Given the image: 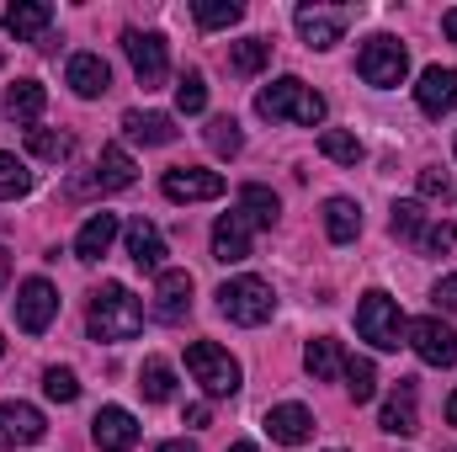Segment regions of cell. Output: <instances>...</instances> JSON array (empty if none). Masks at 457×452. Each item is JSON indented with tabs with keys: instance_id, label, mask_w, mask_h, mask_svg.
<instances>
[{
	"instance_id": "obj_1",
	"label": "cell",
	"mask_w": 457,
	"mask_h": 452,
	"mask_svg": "<svg viewBox=\"0 0 457 452\" xmlns=\"http://www.w3.org/2000/svg\"><path fill=\"white\" fill-rule=\"evenodd\" d=\"M255 113L266 122H303V128H320L325 122V96L314 86H303L298 75H282L271 86L255 91Z\"/></svg>"
},
{
	"instance_id": "obj_2",
	"label": "cell",
	"mask_w": 457,
	"mask_h": 452,
	"mask_svg": "<svg viewBox=\"0 0 457 452\" xmlns=\"http://www.w3.org/2000/svg\"><path fill=\"white\" fill-rule=\"evenodd\" d=\"M86 325L96 340H133L144 331V304L122 288V282H102L91 293V309H86Z\"/></svg>"
},
{
	"instance_id": "obj_3",
	"label": "cell",
	"mask_w": 457,
	"mask_h": 452,
	"mask_svg": "<svg viewBox=\"0 0 457 452\" xmlns=\"http://www.w3.org/2000/svg\"><path fill=\"white\" fill-rule=\"evenodd\" d=\"M356 336L372 340L378 351H399L404 336H410V320H404V309H399L383 288H372V293H361V304H356Z\"/></svg>"
},
{
	"instance_id": "obj_4",
	"label": "cell",
	"mask_w": 457,
	"mask_h": 452,
	"mask_svg": "<svg viewBox=\"0 0 457 452\" xmlns=\"http://www.w3.org/2000/svg\"><path fill=\"white\" fill-rule=\"evenodd\" d=\"M187 372L203 383L208 399H228V394H239V362L228 356L219 340H192V346H187Z\"/></svg>"
},
{
	"instance_id": "obj_5",
	"label": "cell",
	"mask_w": 457,
	"mask_h": 452,
	"mask_svg": "<svg viewBox=\"0 0 457 452\" xmlns=\"http://www.w3.org/2000/svg\"><path fill=\"white\" fill-rule=\"evenodd\" d=\"M356 75H361L367 86H378V91L404 86V75H410V54H404V43H399V38H388V32L367 38V43H361V54H356Z\"/></svg>"
},
{
	"instance_id": "obj_6",
	"label": "cell",
	"mask_w": 457,
	"mask_h": 452,
	"mask_svg": "<svg viewBox=\"0 0 457 452\" xmlns=\"http://www.w3.org/2000/svg\"><path fill=\"white\" fill-rule=\"evenodd\" d=\"M219 309L234 325H266L271 309H277V293L261 277H228L224 288H219Z\"/></svg>"
},
{
	"instance_id": "obj_7",
	"label": "cell",
	"mask_w": 457,
	"mask_h": 452,
	"mask_svg": "<svg viewBox=\"0 0 457 452\" xmlns=\"http://www.w3.org/2000/svg\"><path fill=\"white\" fill-rule=\"evenodd\" d=\"M122 54H128V64H133V75H138L144 91L165 86V75H170V54H165V38H160V32H138V27H128V32H122Z\"/></svg>"
},
{
	"instance_id": "obj_8",
	"label": "cell",
	"mask_w": 457,
	"mask_h": 452,
	"mask_svg": "<svg viewBox=\"0 0 457 452\" xmlns=\"http://www.w3.org/2000/svg\"><path fill=\"white\" fill-rule=\"evenodd\" d=\"M54 320H59V288H54L48 277H27V282L16 288V325H21L27 336H43Z\"/></svg>"
},
{
	"instance_id": "obj_9",
	"label": "cell",
	"mask_w": 457,
	"mask_h": 452,
	"mask_svg": "<svg viewBox=\"0 0 457 452\" xmlns=\"http://www.w3.org/2000/svg\"><path fill=\"white\" fill-rule=\"evenodd\" d=\"M160 192L170 203H213V197H224V176L203 171V165H170L160 176Z\"/></svg>"
},
{
	"instance_id": "obj_10",
	"label": "cell",
	"mask_w": 457,
	"mask_h": 452,
	"mask_svg": "<svg viewBox=\"0 0 457 452\" xmlns=\"http://www.w3.org/2000/svg\"><path fill=\"white\" fill-rule=\"evenodd\" d=\"M410 346H415V356L426 362V367H453L457 362V336L447 320H436V314H426V320H415L410 325Z\"/></svg>"
},
{
	"instance_id": "obj_11",
	"label": "cell",
	"mask_w": 457,
	"mask_h": 452,
	"mask_svg": "<svg viewBox=\"0 0 457 452\" xmlns=\"http://www.w3.org/2000/svg\"><path fill=\"white\" fill-rule=\"evenodd\" d=\"M293 21H298L303 43L325 54V48H336V43L345 38V21H351V16H345L341 5H298V11H293Z\"/></svg>"
},
{
	"instance_id": "obj_12",
	"label": "cell",
	"mask_w": 457,
	"mask_h": 452,
	"mask_svg": "<svg viewBox=\"0 0 457 452\" xmlns=\"http://www.w3.org/2000/svg\"><path fill=\"white\" fill-rule=\"evenodd\" d=\"M154 314H160L165 325H181V320L192 314V272L165 266V272L154 277Z\"/></svg>"
},
{
	"instance_id": "obj_13",
	"label": "cell",
	"mask_w": 457,
	"mask_h": 452,
	"mask_svg": "<svg viewBox=\"0 0 457 452\" xmlns=\"http://www.w3.org/2000/svg\"><path fill=\"white\" fill-rule=\"evenodd\" d=\"M43 437H48L43 410H32V405H21V399H5V405H0V448H32V442H43Z\"/></svg>"
},
{
	"instance_id": "obj_14",
	"label": "cell",
	"mask_w": 457,
	"mask_h": 452,
	"mask_svg": "<svg viewBox=\"0 0 457 452\" xmlns=\"http://www.w3.org/2000/svg\"><path fill=\"white\" fill-rule=\"evenodd\" d=\"M91 442L102 452H133L138 448V421H133L122 405H107V410H96V421H91Z\"/></svg>"
},
{
	"instance_id": "obj_15",
	"label": "cell",
	"mask_w": 457,
	"mask_h": 452,
	"mask_svg": "<svg viewBox=\"0 0 457 452\" xmlns=\"http://www.w3.org/2000/svg\"><path fill=\"white\" fill-rule=\"evenodd\" d=\"M266 437H271L277 448H303V442L314 437V415H309L303 405H271V410H266Z\"/></svg>"
},
{
	"instance_id": "obj_16",
	"label": "cell",
	"mask_w": 457,
	"mask_h": 452,
	"mask_svg": "<svg viewBox=\"0 0 457 452\" xmlns=\"http://www.w3.org/2000/svg\"><path fill=\"white\" fill-rule=\"evenodd\" d=\"M415 102H420V113L426 117H447L457 107V70L431 64V70L420 75V86H415Z\"/></svg>"
},
{
	"instance_id": "obj_17",
	"label": "cell",
	"mask_w": 457,
	"mask_h": 452,
	"mask_svg": "<svg viewBox=\"0 0 457 452\" xmlns=\"http://www.w3.org/2000/svg\"><path fill=\"white\" fill-rule=\"evenodd\" d=\"M64 80H70V91H75V96H86V102H96V96H107V91H112V70H107V59H102V54H75V59H70V70H64Z\"/></svg>"
},
{
	"instance_id": "obj_18",
	"label": "cell",
	"mask_w": 457,
	"mask_h": 452,
	"mask_svg": "<svg viewBox=\"0 0 457 452\" xmlns=\"http://www.w3.org/2000/svg\"><path fill=\"white\" fill-rule=\"evenodd\" d=\"M378 426H383L388 437H415V431H420V410H415V383H410V378H399V389L383 399Z\"/></svg>"
},
{
	"instance_id": "obj_19",
	"label": "cell",
	"mask_w": 457,
	"mask_h": 452,
	"mask_svg": "<svg viewBox=\"0 0 457 452\" xmlns=\"http://www.w3.org/2000/svg\"><path fill=\"white\" fill-rule=\"evenodd\" d=\"M122 239H128V255H133V266H144V272H165V239H160V229L149 224V219H133V224L122 229Z\"/></svg>"
},
{
	"instance_id": "obj_20",
	"label": "cell",
	"mask_w": 457,
	"mask_h": 452,
	"mask_svg": "<svg viewBox=\"0 0 457 452\" xmlns=\"http://www.w3.org/2000/svg\"><path fill=\"white\" fill-rule=\"evenodd\" d=\"M250 219L234 208V213H224L219 224H213V261H224V266H234V261H245L250 255Z\"/></svg>"
},
{
	"instance_id": "obj_21",
	"label": "cell",
	"mask_w": 457,
	"mask_h": 452,
	"mask_svg": "<svg viewBox=\"0 0 457 452\" xmlns=\"http://www.w3.org/2000/svg\"><path fill=\"white\" fill-rule=\"evenodd\" d=\"M5 32L16 38V43H32V38H43L48 32V21H54V5L48 0H16V5H5Z\"/></svg>"
},
{
	"instance_id": "obj_22",
	"label": "cell",
	"mask_w": 457,
	"mask_h": 452,
	"mask_svg": "<svg viewBox=\"0 0 457 452\" xmlns=\"http://www.w3.org/2000/svg\"><path fill=\"white\" fill-rule=\"evenodd\" d=\"M43 107H48V91H43L37 80H16V86L5 91V107H0V113H5L11 128H27V133H32V122L43 117Z\"/></svg>"
},
{
	"instance_id": "obj_23",
	"label": "cell",
	"mask_w": 457,
	"mask_h": 452,
	"mask_svg": "<svg viewBox=\"0 0 457 452\" xmlns=\"http://www.w3.org/2000/svg\"><path fill=\"white\" fill-rule=\"evenodd\" d=\"M117 213H91L86 224H80V234H75V255L80 261H102L107 250H112V239H117Z\"/></svg>"
},
{
	"instance_id": "obj_24",
	"label": "cell",
	"mask_w": 457,
	"mask_h": 452,
	"mask_svg": "<svg viewBox=\"0 0 457 452\" xmlns=\"http://www.w3.org/2000/svg\"><path fill=\"white\" fill-rule=\"evenodd\" d=\"M122 133L133 144H170L176 138V117L170 113H122Z\"/></svg>"
},
{
	"instance_id": "obj_25",
	"label": "cell",
	"mask_w": 457,
	"mask_h": 452,
	"mask_svg": "<svg viewBox=\"0 0 457 452\" xmlns=\"http://www.w3.org/2000/svg\"><path fill=\"white\" fill-rule=\"evenodd\" d=\"M91 187H96V192H122V187H133V160H128L122 144H107V149H102Z\"/></svg>"
},
{
	"instance_id": "obj_26",
	"label": "cell",
	"mask_w": 457,
	"mask_h": 452,
	"mask_svg": "<svg viewBox=\"0 0 457 452\" xmlns=\"http://www.w3.org/2000/svg\"><path fill=\"white\" fill-rule=\"evenodd\" d=\"M239 213H245L255 229H271V224H277V213H282V203H277V192H271V187L245 181V187H239Z\"/></svg>"
},
{
	"instance_id": "obj_27",
	"label": "cell",
	"mask_w": 457,
	"mask_h": 452,
	"mask_svg": "<svg viewBox=\"0 0 457 452\" xmlns=\"http://www.w3.org/2000/svg\"><path fill=\"white\" fill-rule=\"evenodd\" d=\"M303 367H309V378H314V383H330V378H341V367H345L341 340H330V336L309 340V351H303Z\"/></svg>"
},
{
	"instance_id": "obj_28",
	"label": "cell",
	"mask_w": 457,
	"mask_h": 452,
	"mask_svg": "<svg viewBox=\"0 0 457 452\" xmlns=\"http://www.w3.org/2000/svg\"><path fill=\"white\" fill-rule=\"evenodd\" d=\"M325 234H330L336 245H351V239L361 234V208H356L351 197H330V203H325Z\"/></svg>"
},
{
	"instance_id": "obj_29",
	"label": "cell",
	"mask_w": 457,
	"mask_h": 452,
	"mask_svg": "<svg viewBox=\"0 0 457 452\" xmlns=\"http://www.w3.org/2000/svg\"><path fill=\"white\" fill-rule=\"evenodd\" d=\"M138 394H144L149 405H165V399L176 394V372H170L165 356H149V362L138 367Z\"/></svg>"
},
{
	"instance_id": "obj_30",
	"label": "cell",
	"mask_w": 457,
	"mask_h": 452,
	"mask_svg": "<svg viewBox=\"0 0 457 452\" xmlns=\"http://www.w3.org/2000/svg\"><path fill=\"white\" fill-rule=\"evenodd\" d=\"M271 64V43L266 38H239V43H228V70L234 75H261Z\"/></svg>"
},
{
	"instance_id": "obj_31",
	"label": "cell",
	"mask_w": 457,
	"mask_h": 452,
	"mask_svg": "<svg viewBox=\"0 0 457 452\" xmlns=\"http://www.w3.org/2000/svg\"><path fill=\"white\" fill-rule=\"evenodd\" d=\"M341 378H345V394H351L356 405H367V399L378 394V367H372L367 356H345Z\"/></svg>"
},
{
	"instance_id": "obj_32",
	"label": "cell",
	"mask_w": 457,
	"mask_h": 452,
	"mask_svg": "<svg viewBox=\"0 0 457 452\" xmlns=\"http://www.w3.org/2000/svg\"><path fill=\"white\" fill-rule=\"evenodd\" d=\"M320 155L336 160V165H361V138L345 133V128H325L320 133Z\"/></svg>"
},
{
	"instance_id": "obj_33",
	"label": "cell",
	"mask_w": 457,
	"mask_h": 452,
	"mask_svg": "<svg viewBox=\"0 0 457 452\" xmlns=\"http://www.w3.org/2000/svg\"><path fill=\"white\" fill-rule=\"evenodd\" d=\"M192 16H197V27L219 32V27H234V21L245 16V5H239V0H197V5H192Z\"/></svg>"
},
{
	"instance_id": "obj_34",
	"label": "cell",
	"mask_w": 457,
	"mask_h": 452,
	"mask_svg": "<svg viewBox=\"0 0 457 452\" xmlns=\"http://www.w3.org/2000/svg\"><path fill=\"white\" fill-rule=\"evenodd\" d=\"M27 149H32L37 160H54V165H59V160H70L75 138H70V133H54V128H32V133H27Z\"/></svg>"
},
{
	"instance_id": "obj_35",
	"label": "cell",
	"mask_w": 457,
	"mask_h": 452,
	"mask_svg": "<svg viewBox=\"0 0 457 452\" xmlns=\"http://www.w3.org/2000/svg\"><path fill=\"white\" fill-rule=\"evenodd\" d=\"M27 192H32V171H27L16 155H5V149H0V203L27 197Z\"/></svg>"
},
{
	"instance_id": "obj_36",
	"label": "cell",
	"mask_w": 457,
	"mask_h": 452,
	"mask_svg": "<svg viewBox=\"0 0 457 452\" xmlns=\"http://www.w3.org/2000/svg\"><path fill=\"white\" fill-rule=\"evenodd\" d=\"M426 224H431V219H426V208H420V203H394V219H388L394 239H410V245H415V239L426 234Z\"/></svg>"
},
{
	"instance_id": "obj_37",
	"label": "cell",
	"mask_w": 457,
	"mask_h": 452,
	"mask_svg": "<svg viewBox=\"0 0 457 452\" xmlns=\"http://www.w3.org/2000/svg\"><path fill=\"white\" fill-rule=\"evenodd\" d=\"M203 107H208V86H203V75H197V70H187V75L176 80V113L197 117Z\"/></svg>"
},
{
	"instance_id": "obj_38",
	"label": "cell",
	"mask_w": 457,
	"mask_h": 452,
	"mask_svg": "<svg viewBox=\"0 0 457 452\" xmlns=\"http://www.w3.org/2000/svg\"><path fill=\"white\" fill-rule=\"evenodd\" d=\"M43 394H48L54 405H75V399H80V378H75L70 367H48V372H43Z\"/></svg>"
},
{
	"instance_id": "obj_39",
	"label": "cell",
	"mask_w": 457,
	"mask_h": 452,
	"mask_svg": "<svg viewBox=\"0 0 457 452\" xmlns=\"http://www.w3.org/2000/svg\"><path fill=\"white\" fill-rule=\"evenodd\" d=\"M208 144H213V155H239L245 149V133H239L234 117H213L208 122Z\"/></svg>"
},
{
	"instance_id": "obj_40",
	"label": "cell",
	"mask_w": 457,
	"mask_h": 452,
	"mask_svg": "<svg viewBox=\"0 0 457 452\" xmlns=\"http://www.w3.org/2000/svg\"><path fill=\"white\" fill-rule=\"evenodd\" d=\"M453 239H457V229L442 219V224H426V234L415 239V250H426V255H442V250H453Z\"/></svg>"
},
{
	"instance_id": "obj_41",
	"label": "cell",
	"mask_w": 457,
	"mask_h": 452,
	"mask_svg": "<svg viewBox=\"0 0 457 452\" xmlns=\"http://www.w3.org/2000/svg\"><path fill=\"white\" fill-rule=\"evenodd\" d=\"M420 197H447L453 192V181H447V171H420Z\"/></svg>"
},
{
	"instance_id": "obj_42",
	"label": "cell",
	"mask_w": 457,
	"mask_h": 452,
	"mask_svg": "<svg viewBox=\"0 0 457 452\" xmlns=\"http://www.w3.org/2000/svg\"><path fill=\"white\" fill-rule=\"evenodd\" d=\"M431 298H436V309H442V314H457V272L436 282V293H431Z\"/></svg>"
},
{
	"instance_id": "obj_43",
	"label": "cell",
	"mask_w": 457,
	"mask_h": 452,
	"mask_svg": "<svg viewBox=\"0 0 457 452\" xmlns=\"http://www.w3.org/2000/svg\"><path fill=\"white\" fill-rule=\"evenodd\" d=\"M187 426H208V405H187Z\"/></svg>"
},
{
	"instance_id": "obj_44",
	"label": "cell",
	"mask_w": 457,
	"mask_h": 452,
	"mask_svg": "<svg viewBox=\"0 0 457 452\" xmlns=\"http://www.w3.org/2000/svg\"><path fill=\"white\" fill-rule=\"evenodd\" d=\"M442 32H447V38H453V43H457V5H453V11H447V16H442Z\"/></svg>"
},
{
	"instance_id": "obj_45",
	"label": "cell",
	"mask_w": 457,
	"mask_h": 452,
	"mask_svg": "<svg viewBox=\"0 0 457 452\" xmlns=\"http://www.w3.org/2000/svg\"><path fill=\"white\" fill-rule=\"evenodd\" d=\"M160 452H197L192 442H160Z\"/></svg>"
},
{
	"instance_id": "obj_46",
	"label": "cell",
	"mask_w": 457,
	"mask_h": 452,
	"mask_svg": "<svg viewBox=\"0 0 457 452\" xmlns=\"http://www.w3.org/2000/svg\"><path fill=\"white\" fill-rule=\"evenodd\" d=\"M5 277H11V255L0 250V288H5Z\"/></svg>"
},
{
	"instance_id": "obj_47",
	"label": "cell",
	"mask_w": 457,
	"mask_h": 452,
	"mask_svg": "<svg viewBox=\"0 0 457 452\" xmlns=\"http://www.w3.org/2000/svg\"><path fill=\"white\" fill-rule=\"evenodd\" d=\"M447 426H457V394L447 399Z\"/></svg>"
},
{
	"instance_id": "obj_48",
	"label": "cell",
	"mask_w": 457,
	"mask_h": 452,
	"mask_svg": "<svg viewBox=\"0 0 457 452\" xmlns=\"http://www.w3.org/2000/svg\"><path fill=\"white\" fill-rule=\"evenodd\" d=\"M228 452H255V448H250V442H234V448H228Z\"/></svg>"
},
{
	"instance_id": "obj_49",
	"label": "cell",
	"mask_w": 457,
	"mask_h": 452,
	"mask_svg": "<svg viewBox=\"0 0 457 452\" xmlns=\"http://www.w3.org/2000/svg\"><path fill=\"white\" fill-rule=\"evenodd\" d=\"M0 356H5V336H0Z\"/></svg>"
}]
</instances>
